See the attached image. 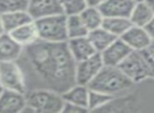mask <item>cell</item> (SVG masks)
<instances>
[{"instance_id": "23", "label": "cell", "mask_w": 154, "mask_h": 113, "mask_svg": "<svg viewBox=\"0 0 154 113\" xmlns=\"http://www.w3.org/2000/svg\"><path fill=\"white\" fill-rule=\"evenodd\" d=\"M66 36L68 39L78 38V37L87 36L89 33L88 29L80 19L79 15H70L66 16Z\"/></svg>"}, {"instance_id": "24", "label": "cell", "mask_w": 154, "mask_h": 113, "mask_svg": "<svg viewBox=\"0 0 154 113\" xmlns=\"http://www.w3.org/2000/svg\"><path fill=\"white\" fill-rule=\"evenodd\" d=\"M113 96L95 90L89 89L88 96V111H100L112 100Z\"/></svg>"}, {"instance_id": "27", "label": "cell", "mask_w": 154, "mask_h": 113, "mask_svg": "<svg viewBox=\"0 0 154 113\" xmlns=\"http://www.w3.org/2000/svg\"><path fill=\"white\" fill-rule=\"evenodd\" d=\"M80 112H88V110L80 106L71 104V102H63V106L61 109V113H80Z\"/></svg>"}, {"instance_id": "25", "label": "cell", "mask_w": 154, "mask_h": 113, "mask_svg": "<svg viewBox=\"0 0 154 113\" xmlns=\"http://www.w3.org/2000/svg\"><path fill=\"white\" fill-rule=\"evenodd\" d=\"M59 2L66 16L78 15L88 5L86 0H59Z\"/></svg>"}, {"instance_id": "8", "label": "cell", "mask_w": 154, "mask_h": 113, "mask_svg": "<svg viewBox=\"0 0 154 113\" xmlns=\"http://www.w3.org/2000/svg\"><path fill=\"white\" fill-rule=\"evenodd\" d=\"M103 67L100 54L95 53L85 60L76 62L75 66V81L76 83L88 87L92 79L98 74L100 69Z\"/></svg>"}, {"instance_id": "12", "label": "cell", "mask_w": 154, "mask_h": 113, "mask_svg": "<svg viewBox=\"0 0 154 113\" xmlns=\"http://www.w3.org/2000/svg\"><path fill=\"white\" fill-rule=\"evenodd\" d=\"M26 105V93L3 89L0 94V113H22Z\"/></svg>"}, {"instance_id": "7", "label": "cell", "mask_w": 154, "mask_h": 113, "mask_svg": "<svg viewBox=\"0 0 154 113\" xmlns=\"http://www.w3.org/2000/svg\"><path fill=\"white\" fill-rule=\"evenodd\" d=\"M0 85L3 89L26 93L23 75L16 61L0 62Z\"/></svg>"}, {"instance_id": "5", "label": "cell", "mask_w": 154, "mask_h": 113, "mask_svg": "<svg viewBox=\"0 0 154 113\" xmlns=\"http://www.w3.org/2000/svg\"><path fill=\"white\" fill-rule=\"evenodd\" d=\"M26 105L22 113H61L63 98L58 92L48 89H35L26 92Z\"/></svg>"}, {"instance_id": "3", "label": "cell", "mask_w": 154, "mask_h": 113, "mask_svg": "<svg viewBox=\"0 0 154 113\" xmlns=\"http://www.w3.org/2000/svg\"><path fill=\"white\" fill-rule=\"evenodd\" d=\"M118 68L134 83L154 78L153 45L140 51H131Z\"/></svg>"}, {"instance_id": "21", "label": "cell", "mask_w": 154, "mask_h": 113, "mask_svg": "<svg viewBox=\"0 0 154 113\" xmlns=\"http://www.w3.org/2000/svg\"><path fill=\"white\" fill-rule=\"evenodd\" d=\"M131 26L132 24L127 17H103L101 24L103 29L117 38H119Z\"/></svg>"}, {"instance_id": "17", "label": "cell", "mask_w": 154, "mask_h": 113, "mask_svg": "<svg viewBox=\"0 0 154 113\" xmlns=\"http://www.w3.org/2000/svg\"><path fill=\"white\" fill-rule=\"evenodd\" d=\"M10 35L22 48L26 47V46L31 45V43L35 42V41H37L39 39L38 32H37V28L34 20L15 29V30L10 33Z\"/></svg>"}, {"instance_id": "19", "label": "cell", "mask_w": 154, "mask_h": 113, "mask_svg": "<svg viewBox=\"0 0 154 113\" xmlns=\"http://www.w3.org/2000/svg\"><path fill=\"white\" fill-rule=\"evenodd\" d=\"M1 15V22H2L3 31L7 33H11L15 29L23 26L30 21H33L32 17L28 11H16L10 13L0 14Z\"/></svg>"}, {"instance_id": "9", "label": "cell", "mask_w": 154, "mask_h": 113, "mask_svg": "<svg viewBox=\"0 0 154 113\" xmlns=\"http://www.w3.org/2000/svg\"><path fill=\"white\" fill-rule=\"evenodd\" d=\"M132 51H140L153 45V38L141 27L131 26L119 37Z\"/></svg>"}, {"instance_id": "16", "label": "cell", "mask_w": 154, "mask_h": 113, "mask_svg": "<svg viewBox=\"0 0 154 113\" xmlns=\"http://www.w3.org/2000/svg\"><path fill=\"white\" fill-rule=\"evenodd\" d=\"M129 19L132 26L143 28L150 21L154 20V7L149 5L145 1L134 3L132 11L129 15Z\"/></svg>"}, {"instance_id": "2", "label": "cell", "mask_w": 154, "mask_h": 113, "mask_svg": "<svg viewBox=\"0 0 154 113\" xmlns=\"http://www.w3.org/2000/svg\"><path fill=\"white\" fill-rule=\"evenodd\" d=\"M154 111V78L134 83L128 91L113 97L99 112L151 113Z\"/></svg>"}, {"instance_id": "20", "label": "cell", "mask_w": 154, "mask_h": 113, "mask_svg": "<svg viewBox=\"0 0 154 113\" xmlns=\"http://www.w3.org/2000/svg\"><path fill=\"white\" fill-rule=\"evenodd\" d=\"M87 37L90 40V42L92 43V46L94 47L95 51L97 53L103 52L110 43H112L117 38L110 32H108L106 29H103V27L89 31Z\"/></svg>"}, {"instance_id": "26", "label": "cell", "mask_w": 154, "mask_h": 113, "mask_svg": "<svg viewBox=\"0 0 154 113\" xmlns=\"http://www.w3.org/2000/svg\"><path fill=\"white\" fill-rule=\"evenodd\" d=\"M28 0H0V14L26 11Z\"/></svg>"}, {"instance_id": "14", "label": "cell", "mask_w": 154, "mask_h": 113, "mask_svg": "<svg viewBox=\"0 0 154 113\" xmlns=\"http://www.w3.org/2000/svg\"><path fill=\"white\" fill-rule=\"evenodd\" d=\"M134 2L131 0H106L98 7L103 17L129 18Z\"/></svg>"}, {"instance_id": "13", "label": "cell", "mask_w": 154, "mask_h": 113, "mask_svg": "<svg viewBox=\"0 0 154 113\" xmlns=\"http://www.w3.org/2000/svg\"><path fill=\"white\" fill-rule=\"evenodd\" d=\"M66 46H68V50L70 52L71 57L73 58L75 64L87 59L90 56L97 53L87 36L68 39Z\"/></svg>"}, {"instance_id": "10", "label": "cell", "mask_w": 154, "mask_h": 113, "mask_svg": "<svg viewBox=\"0 0 154 113\" xmlns=\"http://www.w3.org/2000/svg\"><path fill=\"white\" fill-rule=\"evenodd\" d=\"M131 51L132 50L122 39L116 38L99 54H100V57L105 66L118 67Z\"/></svg>"}, {"instance_id": "28", "label": "cell", "mask_w": 154, "mask_h": 113, "mask_svg": "<svg viewBox=\"0 0 154 113\" xmlns=\"http://www.w3.org/2000/svg\"><path fill=\"white\" fill-rule=\"evenodd\" d=\"M87 5H92V7H99L101 3H103L106 0H86Z\"/></svg>"}, {"instance_id": "4", "label": "cell", "mask_w": 154, "mask_h": 113, "mask_svg": "<svg viewBox=\"0 0 154 113\" xmlns=\"http://www.w3.org/2000/svg\"><path fill=\"white\" fill-rule=\"evenodd\" d=\"M134 85L118 67L105 66L88 85L90 90H95L113 97L128 91Z\"/></svg>"}, {"instance_id": "15", "label": "cell", "mask_w": 154, "mask_h": 113, "mask_svg": "<svg viewBox=\"0 0 154 113\" xmlns=\"http://www.w3.org/2000/svg\"><path fill=\"white\" fill-rule=\"evenodd\" d=\"M22 51V47L15 41L10 33L0 34V62L16 61Z\"/></svg>"}, {"instance_id": "29", "label": "cell", "mask_w": 154, "mask_h": 113, "mask_svg": "<svg viewBox=\"0 0 154 113\" xmlns=\"http://www.w3.org/2000/svg\"><path fill=\"white\" fill-rule=\"evenodd\" d=\"M5 32L3 31V28H2V22H1V15H0V34H2Z\"/></svg>"}, {"instance_id": "11", "label": "cell", "mask_w": 154, "mask_h": 113, "mask_svg": "<svg viewBox=\"0 0 154 113\" xmlns=\"http://www.w3.org/2000/svg\"><path fill=\"white\" fill-rule=\"evenodd\" d=\"M26 11L33 20L56 14H63L59 0H28Z\"/></svg>"}, {"instance_id": "6", "label": "cell", "mask_w": 154, "mask_h": 113, "mask_svg": "<svg viewBox=\"0 0 154 113\" xmlns=\"http://www.w3.org/2000/svg\"><path fill=\"white\" fill-rule=\"evenodd\" d=\"M64 14L47 16L34 20L40 40L49 42H66L68 40Z\"/></svg>"}, {"instance_id": "31", "label": "cell", "mask_w": 154, "mask_h": 113, "mask_svg": "<svg viewBox=\"0 0 154 113\" xmlns=\"http://www.w3.org/2000/svg\"><path fill=\"white\" fill-rule=\"evenodd\" d=\"M2 91H3V88H2V86L0 85V94L2 93Z\"/></svg>"}, {"instance_id": "1", "label": "cell", "mask_w": 154, "mask_h": 113, "mask_svg": "<svg viewBox=\"0 0 154 113\" xmlns=\"http://www.w3.org/2000/svg\"><path fill=\"white\" fill-rule=\"evenodd\" d=\"M16 62L21 69L26 92L48 89L62 94L75 81V61L66 42L38 39L22 48Z\"/></svg>"}, {"instance_id": "22", "label": "cell", "mask_w": 154, "mask_h": 113, "mask_svg": "<svg viewBox=\"0 0 154 113\" xmlns=\"http://www.w3.org/2000/svg\"><path fill=\"white\" fill-rule=\"evenodd\" d=\"M80 19L82 20L84 24L88 31L94 30V29L100 28L103 24V16L101 12L99 11L98 7H92V5H87L79 14Z\"/></svg>"}, {"instance_id": "18", "label": "cell", "mask_w": 154, "mask_h": 113, "mask_svg": "<svg viewBox=\"0 0 154 113\" xmlns=\"http://www.w3.org/2000/svg\"><path fill=\"white\" fill-rule=\"evenodd\" d=\"M61 95L64 102L77 105V106H80L88 110L89 88L87 86L74 83L72 87H70L68 90H66Z\"/></svg>"}, {"instance_id": "30", "label": "cell", "mask_w": 154, "mask_h": 113, "mask_svg": "<svg viewBox=\"0 0 154 113\" xmlns=\"http://www.w3.org/2000/svg\"><path fill=\"white\" fill-rule=\"evenodd\" d=\"M132 2H134V3H136V2H140V1H143V0H131Z\"/></svg>"}]
</instances>
